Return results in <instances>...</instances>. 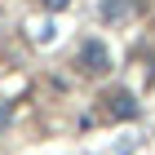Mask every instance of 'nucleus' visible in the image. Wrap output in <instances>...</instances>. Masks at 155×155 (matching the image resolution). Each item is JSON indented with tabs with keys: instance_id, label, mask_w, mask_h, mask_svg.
Returning <instances> with one entry per match:
<instances>
[{
	"instance_id": "f257e3e1",
	"label": "nucleus",
	"mask_w": 155,
	"mask_h": 155,
	"mask_svg": "<svg viewBox=\"0 0 155 155\" xmlns=\"http://www.w3.org/2000/svg\"><path fill=\"white\" fill-rule=\"evenodd\" d=\"M80 67H84L89 75H107V71H111L107 45H102V40H84V45H80Z\"/></svg>"
},
{
	"instance_id": "f03ea898",
	"label": "nucleus",
	"mask_w": 155,
	"mask_h": 155,
	"mask_svg": "<svg viewBox=\"0 0 155 155\" xmlns=\"http://www.w3.org/2000/svg\"><path fill=\"white\" fill-rule=\"evenodd\" d=\"M129 13H133V0H102L97 18H102V22H120V18H129Z\"/></svg>"
},
{
	"instance_id": "7ed1b4c3",
	"label": "nucleus",
	"mask_w": 155,
	"mask_h": 155,
	"mask_svg": "<svg viewBox=\"0 0 155 155\" xmlns=\"http://www.w3.org/2000/svg\"><path fill=\"white\" fill-rule=\"evenodd\" d=\"M111 115H115V120H133V115H137V102H133V93H111Z\"/></svg>"
},
{
	"instance_id": "20e7f679",
	"label": "nucleus",
	"mask_w": 155,
	"mask_h": 155,
	"mask_svg": "<svg viewBox=\"0 0 155 155\" xmlns=\"http://www.w3.org/2000/svg\"><path fill=\"white\" fill-rule=\"evenodd\" d=\"M40 5H45L49 13H58V9H67V5H71V0H40Z\"/></svg>"
}]
</instances>
